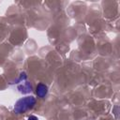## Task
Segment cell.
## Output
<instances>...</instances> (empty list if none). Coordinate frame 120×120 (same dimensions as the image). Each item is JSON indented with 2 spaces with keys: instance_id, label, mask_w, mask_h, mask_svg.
<instances>
[{
  "instance_id": "obj_1",
  "label": "cell",
  "mask_w": 120,
  "mask_h": 120,
  "mask_svg": "<svg viewBox=\"0 0 120 120\" xmlns=\"http://www.w3.org/2000/svg\"><path fill=\"white\" fill-rule=\"evenodd\" d=\"M36 104V98L32 96L24 97L19 99L14 105V112L16 113H22L29 109H32Z\"/></svg>"
},
{
  "instance_id": "obj_2",
  "label": "cell",
  "mask_w": 120,
  "mask_h": 120,
  "mask_svg": "<svg viewBox=\"0 0 120 120\" xmlns=\"http://www.w3.org/2000/svg\"><path fill=\"white\" fill-rule=\"evenodd\" d=\"M36 93H37L38 97L43 98V97H45V96L47 95V93H48V87H47L45 84H43V83H39V84H38V86H37Z\"/></svg>"
},
{
  "instance_id": "obj_3",
  "label": "cell",
  "mask_w": 120,
  "mask_h": 120,
  "mask_svg": "<svg viewBox=\"0 0 120 120\" xmlns=\"http://www.w3.org/2000/svg\"><path fill=\"white\" fill-rule=\"evenodd\" d=\"M18 90L22 94H26L32 91V85L30 82H23L22 84L18 86Z\"/></svg>"
},
{
  "instance_id": "obj_4",
  "label": "cell",
  "mask_w": 120,
  "mask_h": 120,
  "mask_svg": "<svg viewBox=\"0 0 120 120\" xmlns=\"http://www.w3.org/2000/svg\"><path fill=\"white\" fill-rule=\"evenodd\" d=\"M26 78H27V76H26L25 72H22V73L20 74V77H19L18 80L16 81V82H22V81H23V80H26Z\"/></svg>"
},
{
  "instance_id": "obj_5",
  "label": "cell",
  "mask_w": 120,
  "mask_h": 120,
  "mask_svg": "<svg viewBox=\"0 0 120 120\" xmlns=\"http://www.w3.org/2000/svg\"><path fill=\"white\" fill-rule=\"evenodd\" d=\"M27 120H38V117L35 116V115H30Z\"/></svg>"
}]
</instances>
